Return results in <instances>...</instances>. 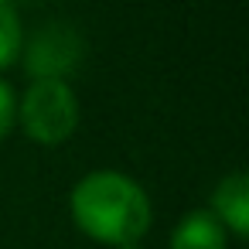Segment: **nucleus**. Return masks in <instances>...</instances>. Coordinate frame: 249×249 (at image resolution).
I'll use <instances>...</instances> for the list:
<instances>
[{
    "mask_svg": "<svg viewBox=\"0 0 249 249\" xmlns=\"http://www.w3.org/2000/svg\"><path fill=\"white\" fill-rule=\"evenodd\" d=\"M82 41L65 24H45L31 38H24L21 62L35 79H69V72L79 65Z\"/></svg>",
    "mask_w": 249,
    "mask_h": 249,
    "instance_id": "obj_3",
    "label": "nucleus"
},
{
    "mask_svg": "<svg viewBox=\"0 0 249 249\" xmlns=\"http://www.w3.org/2000/svg\"><path fill=\"white\" fill-rule=\"evenodd\" d=\"M229 246H232V235L208 208L184 212L174 222L167 239V249H229Z\"/></svg>",
    "mask_w": 249,
    "mask_h": 249,
    "instance_id": "obj_5",
    "label": "nucleus"
},
{
    "mask_svg": "<svg viewBox=\"0 0 249 249\" xmlns=\"http://www.w3.org/2000/svg\"><path fill=\"white\" fill-rule=\"evenodd\" d=\"M18 130V92L11 82L0 79V143Z\"/></svg>",
    "mask_w": 249,
    "mask_h": 249,
    "instance_id": "obj_7",
    "label": "nucleus"
},
{
    "mask_svg": "<svg viewBox=\"0 0 249 249\" xmlns=\"http://www.w3.org/2000/svg\"><path fill=\"white\" fill-rule=\"evenodd\" d=\"M69 215L86 239L116 249L126 242H143L154 225V201L133 174L99 167L72 184Z\"/></svg>",
    "mask_w": 249,
    "mask_h": 249,
    "instance_id": "obj_1",
    "label": "nucleus"
},
{
    "mask_svg": "<svg viewBox=\"0 0 249 249\" xmlns=\"http://www.w3.org/2000/svg\"><path fill=\"white\" fill-rule=\"evenodd\" d=\"M232 235V242H242L249 235V174L246 171H229L215 181L208 205H205Z\"/></svg>",
    "mask_w": 249,
    "mask_h": 249,
    "instance_id": "obj_4",
    "label": "nucleus"
},
{
    "mask_svg": "<svg viewBox=\"0 0 249 249\" xmlns=\"http://www.w3.org/2000/svg\"><path fill=\"white\" fill-rule=\"evenodd\" d=\"M116 249H147L143 242H126V246H116Z\"/></svg>",
    "mask_w": 249,
    "mask_h": 249,
    "instance_id": "obj_8",
    "label": "nucleus"
},
{
    "mask_svg": "<svg viewBox=\"0 0 249 249\" xmlns=\"http://www.w3.org/2000/svg\"><path fill=\"white\" fill-rule=\"evenodd\" d=\"M82 123V103L69 79H31L18 96V130L38 147H62Z\"/></svg>",
    "mask_w": 249,
    "mask_h": 249,
    "instance_id": "obj_2",
    "label": "nucleus"
},
{
    "mask_svg": "<svg viewBox=\"0 0 249 249\" xmlns=\"http://www.w3.org/2000/svg\"><path fill=\"white\" fill-rule=\"evenodd\" d=\"M24 21L14 0H0V72L11 69L14 62H21V48H24Z\"/></svg>",
    "mask_w": 249,
    "mask_h": 249,
    "instance_id": "obj_6",
    "label": "nucleus"
}]
</instances>
